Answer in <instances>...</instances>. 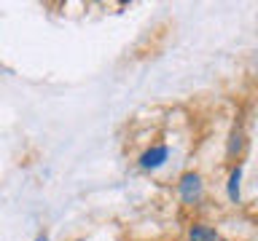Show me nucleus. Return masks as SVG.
Instances as JSON below:
<instances>
[{
    "mask_svg": "<svg viewBox=\"0 0 258 241\" xmlns=\"http://www.w3.org/2000/svg\"><path fill=\"white\" fill-rule=\"evenodd\" d=\"M177 196L185 206H199L205 201V177L199 172H183L177 177Z\"/></svg>",
    "mask_w": 258,
    "mask_h": 241,
    "instance_id": "f257e3e1",
    "label": "nucleus"
},
{
    "mask_svg": "<svg viewBox=\"0 0 258 241\" xmlns=\"http://www.w3.org/2000/svg\"><path fill=\"white\" fill-rule=\"evenodd\" d=\"M167 158H169V145L156 142V145H151V148H145L140 153L137 166H140L143 172H156V169H161V166L167 164Z\"/></svg>",
    "mask_w": 258,
    "mask_h": 241,
    "instance_id": "f03ea898",
    "label": "nucleus"
},
{
    "mask_svg": "<svg viewBox=\"0 0 258 241\" xmlns=\"http://www.w3.org/2000/svg\"><path fill=\"white\" fill-rule=\"evenodd\" d=\"M242 174H245V166L237 161V164L231 166L229 177H226V196H229L231 204H239L242 201Z\"/></svg>",
    "mask_w": 258,
    "mask_h": 241,
    "instance_id": "7ed1b4c3",
    "label": "nucleus"
},
{
    "mask_svg": "<svg viewBox=\"0 0 258 241\" xmlns=\"http://www.w3.org/2000/svg\"><path fill=\"white\" fill-rule=\"evenodd\" d=\"M185 241H221V236H218V230L213 228L210 222H191L188 230H185Z\"/></svg>",
    "mask_w": 258,
    "mask_h": 241,
    "instance_id": "20e7f679",
    "label": "nucleus"
},
{
    "mask_svg": "<svg viewBox=\"0 0 258 241\" xmlns=\"http://www.w3.org/2000/svg\"><path fill=\"white\" fill-rule=\"evenodd\" d=\"M245 145H247V140H245V129H242V126H234L231 134H229V142H226V158L237 164V158L242 156V153H245Z\"/></svg>",
    "mask_w": 258,
    "mask_h": 241,
    "instance_id": "39448f33",
    "label": "nucleus"
},
{
    "mask_svg": "<svg viewBox=\"0 0 258 241\" xmlns=\"http://www.w3.org/2000/svg\"><path fill=\"white\" fill-rule=\"evenodd\" d=\"M35 241H46V236H38V238H35Z\"/></svg>",
    "mask_w": 258,
    "mask_h": 241,
    "instance_id": "423d86ee",
    "label": "nucleus"
}]
</instances>
